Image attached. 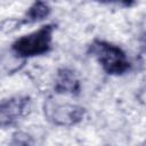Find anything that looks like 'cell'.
<instances>
[{
  "label": "cell",
  "mask_w": 146,
  "mask_h": 146,
  "mask_svg": "<svg viewBox=\"0 0 146 146\" xmlns=\"http://www.w3.org/2000/svg\"><path fill=\"white\" fill-rule=\"evenodd\" d=\"M137 97H138V100H139L141 104L146 105V87L143 88V89L139 91V94H138Z\"/></svg>",
  "instance_id": "cell-7"
},
{
  "label": "cell",
  "mask_w": 146,
  "mask_h": 146,
  "mask_svg": "<svg viewBox=\"0 0 146 146\" xmlns=\"http://www.w3.org/2000/svg\"><path fill=\"white\" fill-rule=\"evenodd\" d=\"M50 9L49 7L41 0H36L34 2V5L30 8L29 13H27V17L31 21H39V19H43L46 16H48Z\"/></svg>",
  "instance_id": "cell-6"
},
{
  "label": "cell",
  "mask_w": 146,
  "mask_h": 146,
  "mask_svg": "<svg viewBox=\"0 0 146 146\" xmlns=\"http://www.w3.org/2000/svg\"><path fill=\"white\" fill-rule=\"evenodd\" d=\"M52 30L54 27L51 25H46L31 34L19 38L14 42L13 51L19 57H29L44 54L50 47Z\"/></svg>",
  "instance_id": "cell-1"
},
{
  "label": "cell",
  "mask_w": 146,
  "mask_h": 146,
  "mask_svg": "<svg viewBox=\"0 0 146 146\" xmlns=\"http://www.w3.org/2000/svg\"><path fill=\"white\" fill-rule=\"evenodd\" d=\"M83 108L72 104H60L54 100H47L44 104V114L52 123L57 125H72L80 122L83 117Z\"/></svg>",
  "instance_id": "cell-3"
},
{
  "label": "cell",
  "mask_w": 146,
  "mask_h": 146,
  "mask_svg": "<svg viewBox=\"0 0 146 146\" xmlns=\"http://www.w3.org/2000/svg\"><path fill=\"white\" fill-rule=\"evenodd\" d=\"M91 52L102 64L104 70L111 74H122L129 67L125 54L116 46L104 41H95Z\"/></svg>",
  "instance_id": "cell-2"
},
{
  "label": "cell",
  "mask_w": 146,
  "mask_h": 146,
  "mask_svg": "<svg viewBox=\"0 0 146 146\" xmlns=\"http://www.w3.org/2000/svg\"><path fill=\"white\" fill-rule=\"evenodd\" d=\"M56 90L58 92H75L79 90V82L74 73L70 70H62L56 81Z\"/></svg>",
  "instance_id": "cell-5"
},
{
  "label": "cell",
  "mask_w": 146,
  "mask_h": 146,
  "mask_svg": "<svg viewBox=\"0 0 146 146\" xmlns=\"http://www.w3.org/2000/svg\"><path fill=\"white\" fill-rule=\"evenodd\" d=\"M98 1H102V2H112V1H120V2H123L124 5H130L133 2V0H98Z\"/></svg>",
  "instance_id": "cell-8"
},
{
  "label": "cell",
  "mask_w": 146,
  "mask_h": 146,
  "mask_svg": "<svg viewBox=\"0 0 146 146\" xmlns=\"http://www.w3.org/2000/svg\"><path fill=\"white\" fill-rule=\"evenodd\" d=\"M29 99L26 97H16L8 99L1 104L0 110V120L1 124H10L21 117L27 106Z\"/></svg>",
  "instance_id": "cell-4"
}]
</instances>
